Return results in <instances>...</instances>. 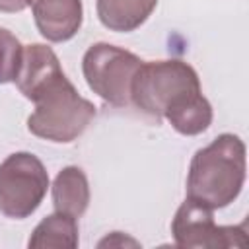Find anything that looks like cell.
<instances>
[{
	"label": "cell",
	"mask_w": 249,
	"mask_h": 249,
	"mask_svg": "<svg viewBox=\"0 0 249 249\" xmlns=\"http://www.w3.org/2000/svg\"><path fill=\"white\" fill-rule=\"evenodd\" d=\"M245 183V144L224 132L195 152L187 175V198L212 210L231 204Z\"/></svg>",
	"instance_id": "6da1fadb"
},
{
	"label": "cell",
	"mask_w": 249,
	"mask_h": 249,
	"mask_svg": "<svg viewBox=\"0 0 249 249\" xmlns=\"http://www.w3.org/2000/svg\"><path fill=\"white\" fill-rule=\"evenodd\" d=\"M198 97H202L198 74L179 58L142 62L130 86V103L169 123Z\"/></svg>",
	"instance_id": "7a4b0ae2"
},
{
	"label": "cell",
	"mask_w": 249,
	"mask_h": 249,
	"mask_svg": "<svg viewBox=\"0 0 249 249\" xmlns=\"http://www.w3.org/2000/svg\"><path fill=\"white\" fill-rule=\"evenodd\" d=\"M33 103L35 111L27 119L29 132L58 144L76 140L95 117L93 103L78 93L66 74L47 86Z\"/></svg>",
	"instance_id": "3957f363"
},
{
	"label": "cell",
	"mask_w": 249,
	"mask_h": 249,
	"mask_svg": "<svg viewBox=\"0 0 249 249\" xmlns=\"http://www.w3.org/2000/svg\"><path fill=\"white\" fill-rule=\"evenodd\" d=\"M49 189V173L31 152H14L0 163V212L14 220L31 216Z\"/></svg>",
	"instance_id": "277c9868"
},
{
	"label": "cell",
	"mask_w": 249,
	"mask_h": 249,
	"mask_svg": "<svg viewBox=\"0 0 249 249\" xmlns=\"http://www.w3.org/2000/svg\"><path fill=\"white\" fill-rule=\"evenodd\" d=\"M140 64L142 60L126 49L95 43L84 53L82 72L93 93L111 105L124 107L130 103V86Z\"/></svg>",
	"instance_id": "5b68a950"
},
{
	"label": "cell",
	"mask_w": 249,
	"mask_h": 249,
	"mask_svg": "<svg viewBox=\"0 0 249 249\" xmlns=\"http://www.w3.org/2000/svg\"><path fill=\"white\" fill-rule=\"evenodd\" d=\"M171 233L177 247H239L245 245V224L241 226H216L212 208L185 198L177 208Z\"/></svg>",
	"instance_id": "8992f818"
},
{
	"label": "cell",
	"mask_w": 249,
	"mask_h": 249,
	"mask_svg": "<svg viewBox=\"0 0 249 249\" xmlns=\"http://www.w3.org/2000/svg\"><path fill=\"white\" fill-rule=\"evenodd\" d=\"M29 6L39 33L51 43H64L82 27V0H31Z\"/></svg>",
	"instance_id": "52a82bcc"
},
{
	"label": "cell",
	"mask_w": 249,
	"mask_h": 249,
	"mask_svg": "<svg viewBox=\"0 0 249 249\" xmlns=\"http://www.w3.org/2000/svg\"><path fill=\"white\" fill-rule=\"evenodd\" d=\"M62 74L64 72H62V66L54 51L47 45L33 43V45L23 47L21 64H19V70L14 82L18 89L29 101H33L47 86H51Z\"/></svg>",
	"instance_id": "ba28073f"
},
{
	"label": "cell",
	"mask_w": 249,
	"mask_h": 249,
	"mask_svg": "<svg viewBox=\"0 0 249 249\" xmlns=\"http://www.w3.org/2000/svg\"><path fill=\"white\" fill-rule=\"evenodd\" d=\"M53 204L56 212L80 218L89 206V183L78 165H68L58 171L53 183Z\"/></svg>",
	"instance_id": "9c48e42d"
},
{
	"label": "cell",
	"mask_w": 249,
	"mask_h": 249,
	"mask_svg": "<svg viewBox=\"0 0 249 249\" xmlns=\"http://www.w3.org/2000/svg\"><path fill=\"white\" fill-rule=\"evenodd\" d=\"M158 0H97L95 10L99 21L119 33L138 29L156 10Z\"/></svg>",
	"instance_id": "30bf717a"
},
{
	"label": "cell",
	"mask_w": 249,
	"mask_h": 249,
	"mask_svg": "<svg viewBox=\"0 0 249 249\" xmlns=\"http://www.w3.org/2000/svg\"><path fill=\"white\" fill-rule=\"evenodd\" d=\"M27 247H33V249H49V247H78V222L74 216L70 214H62V212H54L47 218H43L29 241H27Z\"/></svg>",
	"instance_id": "8fae6325"
},
{
	"label": "cell",
	"mask_w": 249,
	"mask_h": 249,
	"mask_svg": "<svg viewBox=\"0 0 249 249\" xmlns=\"http://www.w3.org/2000/svg\"><path fill=\"white\" fill-rule=\"evenodd\" d=\"M23 45L18 41V37L6 29L0 27V84L14 82L21 64Z\"/></svg>",
	"instance_id": "7c38bea8"
},
{
	"label": "cell",
	"mask_w": 249,
	"mask_h": 249,
	"mask_svg": "<svg viewBox=\"0 0 249 249\" xmlns=\"http://www.w3.org/2000/svg\"><path fill=\"white\" fill-rule=\"evenodd\" d=\"M99 247H113V245H117V247H123V245H132V247H138V241L136 239H132V237H126V235H123L121 231H113L111 235H107L105 239H101L99 243H97Z\"/></svg>",
	"instance_id": "4fadbf2b"
},
{
	"label": "cell",
	"mask_w": 249,
	"mask_h": 249,
	"mask_svg": "<svg viewBox=\"0 0 249 249\" xmlns=\"http://www.w3.org/2000/svg\"><path fill=\"white\" fill-rule=\"evenodd\" d=\"M29 4H31V0H0V12L16 14V12L25 10Z\"/></svg>",
	"instance_id": "5bb4252c"
}]
</instances>
